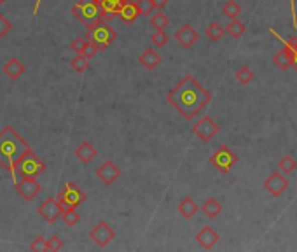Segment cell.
Here are the masks:
<instances>
[{"label": "cell", "mask_w": 297, "mask_h": 252, "mask_svg": "<svg viewBox=\"0 0 297 252\" xmlns=\"http://www.w3.org/2000/svg\"><path fill=\"white\" fill-rule=\"evenodd\" d=\"M203 212L208 219H217L222 212V205L217 198H208L207 202L203 203Z\"/></svg>", "instance_id": "603a6c76"}, {"label": "cell", "mask_w": 297, "mask_h": 252, "mask_svg": "<svg viewBox=\"0 0 297 252\" xmlns=\"http://www.w3.org/2000/svg\"><path fill=\"white\" fill-rule=\"evenodd\" d=\"M117 16L121 18V21H123L124 25H133L135 21L138 20V16H140L137 2H133V0H124L119 13H117Z\"/></svg>", "instance_id": "2e32d148"}, {"label": "cell", "mask_w": 297, "mask_h": 252, "mask_svg": "<svg viewBox=\"0 0 297 252\" xmlns=\"http://www.w3.org/2000/svg\"><path fill=\"white\" fill-rule=\"evenodd\" d=\"M197 210H200V207H197V203L194 202L190 196H185V198H182L180 203H178V212H180V215L184 219L194 217Z\"/></svg>", "instance_id": "44dd1931"}, {"label": "cell", "mask_w": 297, "mask_h": 252, "mask_svg": "<svg viewBox=\"0 0 297 252\" xmlns=\"http://www.w3.org/2000/svg\"><path fill=\"white\" fill-rule=\"evenodd\" d=\"M273 61H274V65H276L278 68H281V70H287V68H290L292 67V53H290V49H288L287 46H283V49L278 51V53L273 56Z\"/></svg>", "instance_id": "7402d4cb"}, {"label": "cell", "mask_w": 297, "mask_h": 252, "mask_svg": "<svg viewBox=\"0 0 297 252\" xmlns=\"http://www.w3.org/2000/svg\"><path fill=\"white\" fill-rule=\"evenodd\" d=\"M192 131H194V135L200 138V140L210 142L212 138H214L215 135L221 131V126H219L217 123L210 118V116H203V118H201L200 121L194 125Z\"/></svg>", "instance_id": "52a82bcc"}, {"label": "cell", "mask_w": 297, "mask_h": 252, "mask_svg": "<svg viewBox=\"0 0 297 252\" xmlns=\"http://www.w3.org/2000/svg\"><path fill=\"white\" fill-rule=\"evenodd\" d=\"M238 163V156L227 147L226 144H222L214 154L210 156V165L219 170L221 174H227L234 165Z\"/></svg>", "instance_id": "8992f818"}, {"label": "cell", "mask_w": 297, "mask_h": 252, "mask_svg": "<svg viewBox=\"0 0 297 252\" xmlns=\"http://www.w3.org/2000/svg\"><path fill=\"white\" fill-rule=\"evenodd\" d=\"M30 149L28 142L14 130L13 126H6L0 131V166L4 170L11 172L13 181L16 182V174H14V166H16L18 159Z\"/></svg>", "instance_id": "7a4b0ae2"}, {"label": "cell", "mask_w": 297, "mask_h": 252, "mask_svg": "<svg viewBox=\"0 0 297 252\" xmlns=\"http://www.w3.org/2000/svg\"><path fill=\"white\" fill-rule=\"evenodd\" d=\"M14 188L20 193L21 198H25L27 202L34 200L40 193V184L37 182V179H21V181L14 182Z\"/></svg>", "instance_id": "8fae6325"}, {"label": "cell", "mask_w": 297, "mask_h": 252, "mask_svg": "<svg viewBox=\"0 0 297 252\" xmlns=\"http://www.w3.org/2000/svg\"><path fill=\"white\" fill-rule=\"evenodd\" d=\"M40 2H42V0H37V2H35V7H34V16H37V13H39V6H40Z\"/></svg>", "instance_id": "7bdbcfd3"}, {"label": "cell", "mask_w": 297, "mask_h": 252, "mask_svg": "<svg viewBox=\"0 0 297 252\" xmlns=\"http://www.w3.org/2000/svg\"><path fill=\"white\" fill-rule=\"evenodd\" d=\"M39 214L42 219H46L49 224H54L58 219L61 217V210L58 205V200L54 196H49L46 202H42V205L39 207Z\"/></svg>", "instance_id": "7c38bea8"}, {"label": "cell", "mask_w": 297, "mask_h": 252, "mask_svg": "<svg viewBox=\"0 0 297 252\" xmlns=\"http://www.w3.org/2000/svg\"><path fill=\"white\" fill-rule=\"evenodd\" d=\"M150 25H152V28H156V30H164V28L170 25V20H168V16L163 11H157L154 16H150Z\"/></svg>", "instance_id": "83f0119b"}, {"label": "cell", "mask_w": 297, "mask_h": 252, "mask_svg": "<svg viewBox=\"0 0 297 252\" xmlns=\"http://www.w3.org/2000/svg\"><path fill=\"white\" fill-rule=\"evenodd\" d=\"M11 23H9V20H7L4 14H0V39H4L7 34L11 32Z\"/></svg>", "instance_id": "8d00e7d4"}, {"label": "cell", "mask_w": 297, "mask_h": 252, "mask_svg": "<svg viewBox=\"0 0 297 252\" xmlns=\"http://www.w3.org/2000/svg\"><path fill=\"white\" fill-rule=\"evenodd\" d=\"M89 236L98 247H107L116 238V231L112 229V226H109V222L98 221V224L93 226V229L89 231Z\"/></svg>", "instance_id": "ba28073f"}, {"label": "cell", "mask_w": 297, "mask_h": 252, "mask_svg": "<svg viewBox=\"0 0 297 252\" xmlns=\"http://www.w3.org/2000/svg\"><path fill=\"white\" fill-rule=\"evenodd\" d=\"M224 34H226V28H224L222 25L219 23V21H214V23H210L207 27L208 39H210V41H214V42L221 41V39L224 37Z\"/></svg>", "instance_id": "4316f807"}, {"label": "cell", "mask_w": 297, "mask_h": 252, "mask_svg": "<svg viewBox=\"0 0 297 252\" xmlns=\"http://www.w3.org/2000/svg\"><path fill=\"white\" fill-rule=\"evenodd\" d=\"M264 188H266V191L269 193L273 198H278V196H281L287 191L288 181L283 177V174H281L280 170H274L273 174L264 181Z\"/></svg>", "instance_id": "9c48e42d"}, {"label": "cell", "mask_w": 297, "mask_h": 252, "mask_svg": "<svg viewBox=\"0 0 297 252\" xmlns=\"http://www.w3.org/2000/svg\"><path fill=\"white\" fill-rule=\"evenodd\" d=\"M96 2H100V0H96Z\"/></svg>", "instance_id": "f6af8a7d"}, {"label": "cell", "mask_w": 297, "mask_h": 252, "mask_svg": "<svg viewBox=\"0 0 297 252\" xmlns=\"http://www.w3.org/2000/svg\"><path fill=\"white\" fill-rule=\"evenodd\" d=\"M61 217H63L65 224L70 226V228H74V226H77V224H79V221H80V215L77 214L75 209H70V210L63 212V214H61Z\"/></svg>", "instance_id": "1f68e13d"}, {"label": "cell", "mask_w": 297, "mask_h": 252, "mask_svg": "<svg viewBox=\"0 0 297 252\" xmlns=\"http://www.w3.org/2000/svg\"><path fill=\"white\" fill-rule=\"evenodd\" d=\"M46 247H47V250H61L65 247V243L58 235H53L49 240H46Z\"/></svg>", "instance_id": "836d02e7"}, {"label": "cell", "mask_w": 297, "mask_h": 252, "mask_svg": "<svg viewBox=\"0 0 297 252\" xmlns=\"http://www.w3.org/2000/svg\"><path fill=\"white\" fill-rule=\"evenodd\" d=\"M86 39L89 42H93L94 46L98 47V51H104V49H107L111 44L117 41V32L109 27V21L100 20L91 25V27H87Z\"/></svg>", "instance_id": "277c9868"}, {"label": "cell", "mask_w": 297, "mask_h": 252, "mask_svg": "<svg viewBox=\"0 0 297 252\" xmlns=\"http://www.w3.org/2000/svg\"><path fill=\"white\" fill-rule=\"evenodd\" d=\"M30 249H32V250H47V247H46V238H44V236H37V238H35L34 242H32Z\"/></svg>", "instance_id": "f35d334b"}, {"label": "cell", "mask_w": 297, "mask_h": 252, "mask_svg": "<svg viewBox=\"0 0 297 252\" xmlns=\"http://www.w3.org/2000/svg\"><path fill=\"white\" fill-rule=\"evenodd\" d=\"M75 158L79 159L80 163L87 165V163H91L96 158V149L91 145V142H80L79 147L75 149Z\"/></svg>", "instance_id": "ffe728a7"}, {"label": "cell", "mask_w": 297, "mask_h": 252, "mask_svg": "<svg viewBox=\"0 0 297 252\" xmlns=\"http://www.w3.org/2000/svg\"><path fill=\"white\" fill-rule=\"evenodd\" d=\"M269 30H271V34H273L274 37L278 39V41H281L285 46L288 47V49H290V53H292V68L297 72V37H290L288 41H283V39H281L280 35H278L276 32L273 30V28H269Z\"/></svg>", "instance_id": "cb8c5ba5"}, {"label": "cell", "mask_w": 297, "mask_h": 252, "mask_svg": "<svg viewBox=\"0 0 297 252\" xmlns=\"http://www.w3.org/2000/svg\"><path fill=\"white\" fill-rule=\"evenodd\" d=\"M56 200H58V205H60L61 214H63V212H67V210H70V209H74V207H70L63 198H60V196H56Z\"/></svg>", "instance_id": "ab89813d"}, {"label": "cell", "mask_w": 297, "mask_h": 252, "mask_svg": "<svg viewBox=\"0 0 297 252\" xmlns=\"http://www.w3.org/2000/svg\"><path fill=\"white\" fill-rule=\"evenodd\" d=\"M150 42L154 44V47H164L168 44V35L164 30H156L150 37Z\"/></svg>", "instance_id": "d6a6232c"}, {"label": "cell", "mask_w": 297, "mask_h": 252, "mask_svg": "<svg viewBox=\"0 0 297 252\" xmlns=\"http://www.w3.org/2000/svg\"><path fill=\"white\" fill-rule=\"evenodd\" d=\"M290 13H292V20H294V27L297 28V16H295V0H290Z\"/></svg>", "instance_id": "b9f144b4"}, {"label": "cell", "mask_w": 297, "mask_h": 252, "mask_svg": "<svg viewBox=\"0 0 297 252\" xmlns=\"http://www.w3.org/2000/svg\"><path fill=\"white\" fill-rule=\"evenodd\" d=\"M196 240L205 250H210L217 245V242L221 240V236H219V233L215 231L212 226H205V228L196 235Z\"/></svg>", "instance_id": "9a60e30c"}, {"label": "cell", "mask_w": 297, "mask_h": 252, "mask_svg": "<svg viewBox=\"0 0 297 252\" xmlns=\"http://www.w3.org/2000/svg\"><path fill=\"white\" fill-rule=\"evenodd\" d=\"M137 7H138V11H140V16H149L154 11L152 0H137Z\"/></svg>", "instance_id": "e575fe53"}, {"label": "cell", "mask_w": 297, "mask_h": 252, "mask_svg": "<svg viewBox=\"0 0 297 252\" xmlns=\"http://www.w3.org/2000/svg\"><path fill=\"white\" fill-rule=\"evenodd\" d=\"M70 67L74 68L77 74H84V72L89 68V60H87V58H84L82 54H77L74 60L70 61Z\"/></svg>", "instance_id": "4dcf8cb0"}, {"label": "cell", "mask_w": 297, "mask_h": 252, "mask_svg": "<svg viewBox=\"0 0 297 252\" xmlns=\"http://www.w3.org/2000/svg\"><path fill=\"white\" fill-rule=\"evenodd\" d=\"M96 53H98V47L94 46L93 42H89V41H87L86 47H84V51H82V53H80V54H82L84 58H87V60H91V58H93Z\"/></svg>", "instance_id": "74e56055"}, {"label": "cell", "mask_w": 297, "mask_h": 252, "mask_svg": "<svg viewBox=\"0 0 297 252\" xmlns=\"http://www.w3.org/2000/svg\"><path fill=\"white\" fill-rule=\"evenodd\" d=\"M278 168H280L281 174H294V170L297 168V163L295 159L292 158V156H283V158L280 159V163H278Z\"/></svg>", "instance_id": "f546056e"}, {"label": "cell", "mask_w": 297, "mask_h": 252, "mask_svg": "<svg viewBox=\"0 0 297 252\" xmlns=\"http://www.w3.org/2000/svg\"><path fill=\"white\" fill-rule=\"evenodd\" d=\"M166 102L187 121L201 114L212 102V93L203 88L192 75H185L173 90L166 93Z\"/></svg>", "instance_id": "6da1fadb"}, {"label": "cell", "mask_w": 297, "mask_h": 252, "mask_svg": "<svg viewBox=\"0 0 297 252\" xmlns=\"http://www.w3.org/2000/svg\"><path fill=\"white\" fill-rule=\"evenodd\" d=\"M236 79L241 86H248V84L254 81V72H252L250 67H241L236 72Z\"/></svg>", "instance_id": "f1b7e54d"}, {"label": "cell", "mask_w": 297, "mask_h": 252, "mask_svg": "<svg viewBox=\"0 0 297 252\" xmlns=\"http://www.w3.org/2000/svg\"><path fill=\"white\" fill-rule=\"evenodd\" d=\"M224 28H226V34H229L231 37H234V39H240L241 35L247 32V25H243L241 21H238V20H231L229 25L224 27Z\"/></svg>", "instance_id": "d4e9b609"}, {"label": "cell", "mask_w": 297, "mask_h": 252, "mask_svg": "<svg viewBox=\"0 0 297 252\" xmlns=\"http://www.w3.org/2000/svg\"><path fill=\"white\" fill-rule=\"evenodd\" d=\"M96 177L100 179L105 186H112L114 182L121 177V170L116 163H112L111 159H107V161L96 170Z\"/></svg>", "instance_id": "5bb4252c"}, {"label": "cell", "mask_w": 297, "mask_h": 252, "mask_svg": "<svg viewBox=\"0 0 297 252\" xmlns=\"http://www.w3.org/2000/svg\"><path fill=\"white\" fill-rule=\"evenodd\" d=\"M197 39H200V35H197V32L194 30V27H190V25H182V27L175 32V41L178 42L180 47H184V49H190V47L197 42Z\"/></svg>", "instance_id": "4fadbf2b"}, {"label": "cell", "mask_w": 297, "mask_h": 252, "mask_svg": "<svg viewBox=\"0 0 297 252\" xmlns=\"http://www.w3.org/2000/svg\"><path fill=\"white\" fill-rule=\"evenodd\" d=\"M222 13H224V16L229 18V20H236L241 13V6L236 2V0H227V2L222 6Z\"/></svg>", "instance_id": "484cf974"}, {"label": "cell", "mask_w": 297, "mask_h": 252, "mask_svg": "<svg viewBox=\"0 0 297 252\" xmlns=\"http://www.w3.org/2000/svg\"><path fill=\"white\" fill-rule=\"evenodd\" d=\"M86 44H87L86 37H77V39H74V41L70 42V49L75 51L77 54H80L84 51V47H86Z\"/></svg>", "instance_id": "d590c367"}, {"label": "cell", "mask_w": 297, "mask_h": 252, "mask_svg": "<svg viewBox=\"0 0 297 252\" xmlns=\"http://www.w3.org/2000/svg\"><path fill=\"white\" fill-rule=\"evenodd\" d=\"M58 196L63 198L65 202H67L70 207H74V209H77V207H79L80 203L86 202V198H87V195L75 184V182H65L63 191H61Z\"/></svg>", "instance_id": "30bf717a"}, {"label": "cell", "mask_w": 297, "mask_h": 252, "mask_svg": "<svg viewBox=\"0 0 297 252\" xmlns=\"http://www.w3.org/2000/svg\"><path fill=\"white\" fill-rule=\"evenodd\" d=\"M46 172V163L35 154L32 149H28L20 159H18L16 166H14V174L16 179H37Z\"/></svg>", "instance_id": "3957f363"}, {"label": "cell", "mask_w": 297, "mask_h": 252, "mask_svg": "<svg viewBox=\"0 0 297 252\" xmlns=\"http://www.w3.org/2000/svg\"><path fill=\"white\" fill-rule=\"evenodd\" d=\"M152 4H154V9L163 11L168 6V0H152Z\"/></svg>", "instance_id": "60d3db41"}, {"label": "cell", "mask_w": 297, "mask_h": 252, "mask_svg": "<svg viewBox=\"0 0 297 252\" xmlns=\"http://www.w3.org/2000/svg\"><path fill=\"white\" fill-rule=\"evenodd\" d=\"M72 14L87 28L93 23L102 20L100 2H96V0H79V2L72 7Z\"/></svg>", "instance_id": "5b68a950"}, {"label": "cell", "mask_w": 297, "mask_h": 252, "mask_svg": "<svg viewBox=\"0 0 297 252\" xmlns=\"http://www.w3.org/2000/svg\"><path fill=\"white\" fill-rule=\"evenodd\" d=\"M7 2V0H0V6H2V4H6Z\"/></svg>", "instance_id": "ee69618b"}, {"label": "cell", "mask_w": 297, "mask_h": 252, "mask_svg": "<svg viewBox=\"0 0 297 252\" xmlns=\"http://www.w3.org/2000/svg\"><path fill=\"white\" fill-rule=\"evenodd\" d=\"M124 0H100V7H102V20L105 21H112L117 16L121 6H123Z\"/></svg>", "instance_id": "e0dca14e"}, {"label": "cell", "mask_w": 297, "mask_h": 252, "mask_svg": "<svg viewBox=\"0 0 297 252\" xmlns=\"http://www.w3.org/2000/svg\"><path fill=\"white\" fill-rule=\"evenodd\" d=\"M161 54L157 53V51H154V47H149V49H145L144 53L138 56V61H140L142 67H145L147 70H154V68L157 67V65L161 63Z\"/></svg>", "instance_id": "d6986e66"}, {"label": "cell", "mask_w": 297, "mask_h": 252, "mask_svg": "<svg viewBox=\"0 0 297 252\" xmlns=\"http://www.w3.org/2000/svg\"><path fill=\"white\" fill-rule=\"evenodd\" d=\"M4 74L7 75L9 79H13V81H18V79L21 77V75L27 72V68H25V65L21 63L18 58H11L9 61H7L6 65H4Z\"/></svg>", "instance_id": "ac0fdd59"}]
</instances>
